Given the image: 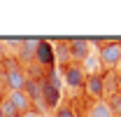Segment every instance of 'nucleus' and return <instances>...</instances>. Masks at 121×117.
<instances>
[{
  "label": "nucleus",
  "mask_w": 121,
  "mask_h": 117,
  "mask_svg": "<svg viewBox=\"0 0 121 117\" xmlns=\"http://www.w3.org/2000/svg\"><path fill=\"white\" fill-rule=\"evenodd\" d=\"M60 82H63L68 89H82L84 82H86V73H84L82 63H68V66H63Z\"/></svg>",
  "instance_id": "obj_1"
},
{
  "label": "nucleus",
  "mask_w": 121,
  "mask_h": 117,
  "mask_svg": "<svg viewBox=\"0 0 121 117\" xmlns=\"http://www.w3.org/2000/svg\"><path fill=\"white\" fill-rule=\"evenodd\" d=\"M26 77H28L26 70L12 61L9 66H5V75H2V80H5V82H2V84H5L7 91H21L23 84H26Z\"/></svg>",
  "instance_id": "obj_2"
},
{
  "label": "nucleus",
  "mask_w": 121,
  "mask_h": 117,
  "mask_svg": "<svg viewBox=\"0 0 121 117\" xmlns=\"http://www.w3.org/2000/svg\"><path fill=\"white\" fill-rule=\"evenodd\" d=\"M98 61H100V66H105V68H117L121 63V42H103L100 44V52L95 54Z\"/></svg>",
  "instance_id": "obj_3"
},
{
  "label": "nucleus",
  "mask_w": 121,
  "mask_h": 117,
  "mask_svg": "<svg viewBox=\"0 0 121 117\" xmlns=\"http://www.w3.org/2000/svg\"><path fill=\"white\" fill-rule=\"evenodd\" d=\"M33 58L42 66V68H54V63H56V56H54V42H49V40H37V47H35V54Z\"/></svg>",
  "instance_id": "obj_4"
},
{
  "label": "nucleus",
  "mask_w": 121,
  "mask_h": 117,
  "mask_svg": "<svg viewBox=\"0 0 121 117\" xmlns=\"http://www.w3.org/2000/svg\"><path fill=\"white\" fill-rule=\"evenodd\" d=\"M68 54L72 58V63H84L86 58L91 56V42L89 40H68Z\"/></svg>",
  "instance_id": "obj_5"
},
{
  "label": "nucleus",
  "mask_w": 121,
  "mask_h": 117,
  "mask_svg": "<svg viewBox=\"0 0 121 117\" xmlns=\"http://www.w3.org/2000/svg\"><path fill=\"white\" fill-rule=\"evenodd\" d=\"M84 89L89 91L95 101H100L107 91V82H105V73H95V75H86V82H84Z\"/></svg>",
  "instance_id": "obj_6"
},
{
  "label": "nucleus",
  "mask_w": 121,
  "mask_h": 117,
  "mask_svg": "<svg viewBox=\"0 0 121 117\" xmlns=\"http://www.w3.org/2000/svg\"><path fill=\"white\" fill-rule=\"evenodd\" d=\"M63 96V91L49 82H42V105L44 108H58V101Z\"/></svg>",
  "instance_id": "obj_7"
},
{
  "label": "nucleus",
  "mask_w": 121,
  "mask_h": 117,
  "mask_svg": "<svg viewBox=\"0 0 121 117\" xmlns=\"http://www.w3.org/2000/svg\"><path fill=\"white\" fill-rule=\"evenodd\" d=\"M5 98L14 105V110L19 112V115H23V112L33 110V103L28 101V96H26L23 91H7V96H5Z\"/></svg>",
  "instance_id": "obj_8"
},
{
  "label": "nucleus",
  "mask_w": 121,
  "mask_h": 117,
  "mask_svg": "<svg viewBox=\"0 0 121 117\" xmlns=\"http://www.w3.org/2000/svg\"><path fill=\"white\" fill-rule=\"evenodd\" d=\"M30 103H42V82H37L35 77H26V84L21 89Z\"/></svg>",
  "instance_id": "obj_9"
},
{
  "label": "nucleus",
  "mask_w": 121,
  "mask_h": 117,
  "mask_svg": "<svg viewBox=\"0 0 121 117\" xmlns=\"http://www.w3.org/2000/svg\"><path fill=\"white\" fill-rule=\"evenodd\" d=\"M89 117H114V110L107 105L105 98H100V101H93V103H91Z\"/></svg>",
  "instance_id": "obj_10"
},
{
  "label": "nucleus",
  "mask_w": 121,
  "mask_h": 117,
  "mask_svg": "<svg viewBox=\"0 0 121 117\" xmlns=\"http://www.w3.org/2000/svg\"><path fill=\"white\" fill-rule=\"evenodd\" d=\"M54 56H56V61H60L63 66H68V61H70L68 42H54Z\"/></svg>",
  "instance_id": "obj_11"
},
{
  "label": "nucleus",
  "mask_w": 121,
  "mask_h": 117,
  "mask_svg": "<svg viewBox=\"0 0 121 117\" xmlns=\"http://www.w3.org/2000/svg\"><path fill=\"white\" fill-rule=\"evenodd\" d=\"M82 68H84V73H86V75H95V73H100V70H98V68H100V61H98V56H93V54H91V56L86 58L84 63H82Z\"/></svg>",
  "instance_id": "obj_12"
},
{
  "label": "nucleus",
  "mask_w": 121,
  "mask_h": 117,
  "mask_svg": "<svg viewBox=\"0 0 121 117\" xmlns=\"http://www.w3.org/2000/svg\"><path fill=\"white\" fill-rule=\"evenodd\" d=\"M35 47H37V40H26V42H21V58H23V61H26V58H33Z\"/></svg>",
  "instance_id": "obj_13"
},
{
  "label": "nucleus",
  "mask_w": 121,
  "mask_h": 117,
  "mask_svg": "<svg viewBox=\"0 0 121 117\" xmlns=\"http://www.w3.org/2000/svg\"><path fill=\"white\" fill-rule=\"evenodd\" d=\"M0 110H2V117H19V112L14 110V105L7 101V98H2V103H0Z\"/></svg>",
  "instance_id": "obj_14"
},
{
  "label": "nucleus",
  "mask_w": 121,
  "mask_h": 117,
  "mask_svg": "<svg viewBox=\"0 0 121 117\" xmlns=\"http://www.w3.org/2000/svg\"><path fill=\"white\" fill-rule=\"evenodd\" d=\"M54 117H77V112H75V108H70V105H58Z\"/></svg>",
  "instance_id": "obj_15"
},
{
  "label": "nucleus",
  "mask_w": 121,
  "mask_h": 117,
  "mask_svg": "<svg viewBox=\"0 0 121 117\" xmlns=\"http://www.w3.org/2000/svg\"><path fill=\"white\" fill-rule=\"evenodd\" d=\"M5 47H7V44H5L2 40H0V63H2V58L7 56V49H5Z\"/></svg>",
  "instance_id": "obj_16"
},
{
  "label": "nucleus",
  "mask_w": 121,
  "mask_h": 117,
  "mask_svg": "<svg viewBox=\"0 0 121 117\" xmlns=\"http://www.w3.org/2000/svg\"><path fill=\"white\" fill-rule=\"evenodd\" d=\"M19 117H40V112L37 110H28V112H23V115H19Z\"/></svg>",
  "instance_id": "obj_17"
},
{
  "label": "nucleus",
  "mask_w": 121,
  "mask_h": 117,
  "mask_svg": "<svg viewBox=\"0 0 121 117\" xmlns=\"http://www.w3.org/2000/svg\"><path fill=\"white\" fill-rule=\"evenodd\" d=\"M5 96H7V89H5V84H2V82H0V103H2V98H5Z\"/></svg>",
  "instance_id": "obj_18"
},
{
  "label": "nucleus",
  "mask_w": 121,
  "mask_h": 117,
  "mask_svg": "<svg viewBox=\"0 0 121 117\" xmlns=\"http://www.w3.org/2000/svg\"><path fill=\"white\" fill-rule=\"evenodd\" d=\"M117 84L121 87V70H117Z\"/></svg>",
  "instance_id": "obj_19"
},
{
  "label": "nucleus",
  "mask_w": 121,
  "mask_h": 117,
  "mask_svg": "<svg viewBox=\"0 0 121 117\" xmlns=\"http://www.w3.org/2000/svg\"><path fill=\"white\" fill-rule=\"evenodd\" d=\"M2 75H5V66L0 63V82H2Z\"/></svg>",
  "instance_id": "obj_20"
},
{
  "label": "nucleus",
  "mask_w": 121,
  "mask_h": 117,
  "mask_svg": "<svg viewBox=\"0 0 121 117\" xmlns=\"http://www.w3.org/2000/svg\"><path fill=\"white\" fill-rule=\"evenodd\" d=\"M0 117H2V110H0Z\"/></svg>",
  "instance_id": "obj_21"
}]
</instances>
